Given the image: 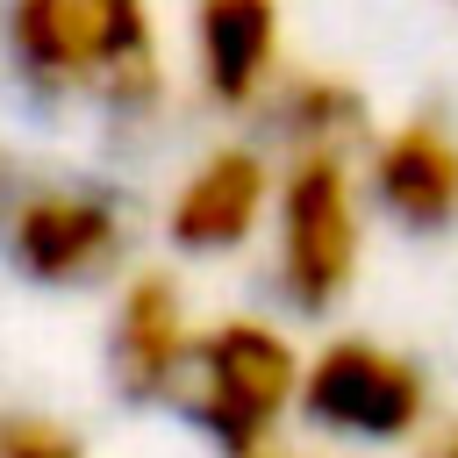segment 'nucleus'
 <instances>
[{
    "label": "nucleus",
    "mask_w": 458,
    "mask_h": 458,
    "mask_svg": "<svg viewBox=\"0 0 458 458\" xmlns=\"http://www.w3.org/2000/svg\"><path fill=\"white\" fill-rule=\"evenodd\" d=\"M7 50L50 93L93 86L114 107L157 100V43L143 0H7Z\"/></svg>",
    "instance_id": "1"
},
{
    "label": "nucleus",
    "mask_w": 458,
    "mask_h": 458,
    "mask_svg": "<svg viewBox=\"0 0 458 458\" xmlns=\"http://www.w3.org/2000/svg\"><path fill=\"white\" fill-rule=\"evenodd\" d=\"M186 379H193L186 415L222 444V458H272V429H279L286 401L301 394V365L279 329H265V322L208 329L193 344Z\"/></svg>",
    "instance_id": "2"
},
{
    "label": "nucleus",
    "mask_w": 458,
    "mask_h": 458,
    "mask_svg": "<svg viewBox=\"0 0 458 458\" xmlns=\"http://www.w3.org/2000/svg\"><path fill=\"white\" fill-rule=\"evenodd\" d=\"M358 272V208L336 150H301L279 193V286L293 308H329Z\"/></svg>",
    "instance_id": "3"
},
{
    "label": "nucleus",
    "mask_w": 458,
    "mask_h": 458,
    "mask_svg": "<svg viewBox=\"0 0 458 458\" xmlns=\"http://www.w3.org/2000/svg\"><path fill=\"white\" fill-rule=\"evenodd\" d=\"M301 408L336 429V437H372V444H394L422 422L429 394H422V372L386 351V344H365V336H344L329 344L308 372H301Z\"/></svg>",
    "instance_id": "4"
},
{
    "label": "nucleus",
    "mask_w": 458,
    "mask_h": 458,
    "mask_svg": "<svg viewBox=\"0 0 458 458\" xmlns=\"http://www.w3.org/2000/svg\"><path fill=\"white\" fill-rule=\"evenodd\" d=\"M7 258L43 279V286H79L100 279L122 258V215L107 193H79V186H29L14 222H7Z\"/></svg>",
    "instance_id": "5"
},
{
    "label": "nucleus",
    "mask_w": 458,
    "mask_h": 458,
    "mask_svg": "<svg viewBox=\"0 0 458 458\" xmlns=\"http://www.w3.org/2000/svg\"><path fill=\"white\" fill-rule=\"evenodd\" d=\"M193 365V336H186V315H179V293L172 279L143 272L129 279L122 308H114V329H107V372L129 401H157L186 379Z\"/></svg>",
    "instance_id": "6"
},
{
    "label": "nucleus",
    "mask_w": 458,
    "mask_h": 458,
    "mask_svg": "<svg viewBox=\"0 0 458 458\" xmlns=\"http://www.w3.org/2000/svg\"><path fill=\"white\" fill-rule=\"evenodd\" d=\"M193 50L208 72V93L222 107H250L279 64V0H200Z\"/></svg>",
    "instance_id": "7"
},
{
    "label": "nucleus",
    "mask_w": 458,
    "mask_h": 458,
    "mask_svg": "<svg viewBox=\"0 0 458 458\" xmlns=\"http://www.w3.org/2000/svg\"><path fill=\"white\" fill-rule=\"evenodd\" d=\"M372 193L394 222L408 229H444L458 222V143L429 122H408L394 129L379 150H372Z\"/></svg>",
    "instance_id": "8"
},
{
    "label": "nucleus",
    "mask_w": 458,
    "mask_h": 458,
    "mask_svg": "<svg viewBox=\"0 0 458 458\" xmlns=\"http://www.w3.org/2000/svg\"><path fill=\"white\" fill-rule=\"evenodd\" d=\"M265 215V165L250 150H215L172 200L179 250H236Z\"/></svg>",
    "instance_id": "9"
},
{
    "label": "nucleus",
    "mask_w": 458,
    "mask_h": 458,
    "mask_svg": "<svg viewBox=\"0 0 458 458\" xmlns=\"http://www.w3.org/2000/svg\"><path fill=\"white\" fill-rule=\"evenodd\" d=\"M272 122H279L286 143H301V150H336V157H344V143L365 129V107H358V93L336 86V79H293V86L279 93Z\"/></svg>",
    "instance_id": "10"
},
{
    "label": "nucleus",
    "mask_w": 458,
    "mask_h": 458,
    "mask_svg": "<svg viewBox=\"0 0 458 458\" xmlns=\"http://www.w3.org/2000/svg\"><path fill=\"white\" fill-rule=\"evenodd\" d=\"M0 458H79V444L57 422L36 415H0Z\"/></svg>",
    "instance_id": "11"
},
{
    "label": "nucleus",
    "mask_w": 458,
    "mask_h": 458,
    "mask_svg": "<svg viewBox=\"0 0 458 458\" xmlns=\"http://www.w3.org/2000/svg\"><path fill=\"white\" fill-rule=\"evenodd\" d=\"M21 193H29V186H21V172H14V157L0 150V236H7V222H14V208H21Z\"/></svg>",
    "instance_id": "12"
},
{
    "label": "nucleus",
    "mask_w": 458,
    "mask_h": 458,
    "mask_svg": "<svg viewBox=\"0 0 458 458\" xmlns=\"http://www.w3.org/2000/svg\"><path fill=\"white\" fill-rule=\"evenodd\" d=\"M422 458H458V422H451V429H444V437H437V444H429Z\"/></svg>",
    "instance_id": "13"
}]
</instances>
